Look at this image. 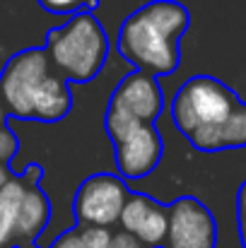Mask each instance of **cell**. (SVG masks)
Instances as JSON below:
<instances>
[{"instance_id":"52a82bcc","label":"cell","mask_w":246,"mask_h":248,"mask_svg":"<svg viewBox=\"0 0 246 248\" xmlns=\"http://www.w3.org/2000/svg\"><path fill=\"white\" fill-rule=\"evenodd\" d=\"M164 106V96L157 80L145 73H131L126 75L111 94L109 108L114 113H121L126 118H133L138 123H152Z\"/></svg>"},{"instance_id":"6da1fadb","label":"cell","mask_w":246,"mask_h":248,"mask_svg":"<svg viewBox=\"0 0 246 248\" xmlns=\"http://www.w3.org/2000/svg\"><path fill=\"white\" fill-rule=\"evenodd\" d=\"M188 29V10L176 0H152L126 17L118 51L138 73L169 75L179 68V39Z\"/></svg>"},{"instance_id":"ba28073f","label":"cell","mask_w":246,"mask_h":248,"mask_svg":"<svg viewBox=\"0 0 246 248\" xmlns=\"http://www.w3.org/2000/svg\"><path fill=\"white\" fill-rule=\"evenodd\" d=\"M162 159V138L155 123H143L116 142V169L123 178L138 181L152 173Z\"/></svg>"},{"instance_id":"9c48e42d","label":"cell","mask_w":246,"mask_h":248,"mask_svg":"<svg viewBox=\"0 0 246 248\" xmlns=\"http://www.w3.org/2000/svg\"><path fill=\"white\" fill-rule=\"evenodd\" d=\"M118 224L123 227L126 234L135 236L145 248H160L164 246L166 229H169V215L162 205H157L148 195H128Z\"/></svg>"},{"instance_id":"4fadbf2b","label":"cell","mask_w":246,"mask_h":248,"mask_svg":"<svg viewBox=\"0 0 246 248\" xmlns=\"http://www.w3.org/2000/svg\"><path fill=\"white\" fill-rule=\"evenodd\" d=\"M27 190L24 176L10 178L0 188V248H15V222H17V207Z\"/></svg>"},{"instance_id":"2e32d148","label":"cell","mask_w":246,"mask_h":248,"mask_svg":"<svg viewBox=\"0 0 246 248\" xmlns=\"http://www.w3.org/2000/svg\"><path fill=\"white\" fill-rule=\"evenodd\" d=\"M17 150H19V142H17L15 133L2 123L0 125V164H7L17 155Z\"/></svg>"},{"instance_id":"e0dca14e","label":"cell","mask_w":246,"mask_h":248,"mask_svg":"<svg viewBox=\"0 0 246 248\" xmlns=\"http://www.w3.org/2000/svg\"><path fill=\"white\" fill-rule=\"evenodd\" d=\"M237 224H239L242 246L246 248V183L239 188V195H237Z\"/></svg>"},{"instance_id":"9a60e30c","label":"cell","mask_w":246,"mask_h":248,"mask_svg":"<svg viewBox=\"0 0 246 248\" xmlns=\"http://www.w3.org/2000/svg\"><path fill=\"white\" fill-rule=\"evenodd\" d=\"M80 239L84 248H111L114 234L104 227H84L80 232Z\"/></svg>"},{"instance_id":"7c38bea8","label":"cell","mask_w":246,"mask_h":248,"mask_svg":"<svg viewBox=\"0 0 246 248\" xmlns=\"http://www.w3.org/2000/svg\"><path fill=\"white\" fill-rule=\"evenodd\" d=\"M73 106V96H70V87L66 82V78L51 73L39 94H36V101H34V121H41V123H56V121H63L68 116Z\"/></svg>"},{"instance_id":"3957f363","label":"cell","mask_w":246,"mask_h":248,"mask_svg":"<svg viewBox=\"0 0 246 248\" xmlns=\"http://www.w3.org/2000/svg\"><path fill=\"white\" fill-rule=\"evenodd\" d=\"M237 104L239 99L227 84L208 75H198L186 80L183 87L176 92L171 104V116L176 128L188 138L196 130L227 118Z\"/></svg>"},{"instance_id":"30bf717a","label":"cell","mask_w":246,"mask_h":248,"mask_svg":"<svg viewBox=\"0 0 246 248\" xmlns=\"http://www.w3.org/2000/svg\"><path fill=\"white\" fill-rule=\"evenodd\" d=\"M191 145L203 152H220V150H237L246 147V104H237L227 118L213 123L208 128L196 130L188 135Z\"/></svg>"},{"instance_id":"d6986e66","label":"cell","mask_w":246,"mask_h":248,"mask_svg":"<svg viewBox=\"0 0 246 248\" xmlns=\"http://www.w3.org/2000/svg\"><path fill=\"white\" fill-rule=\"evenodd\" d=\"M111 248H145L135 236H131V234H126V232H121V234H114V239H111Z\"/></svg>"},{"instance_id":"7a4b0ae2","label":"cell","mask_w":246,"mask_h":248,"mask_svg":"<svg viewBox=\"0 0 246 248\" xmlns=\"http://www.w3.org/2000/svg\"><path fill=\"white\" fill-rule=\"evenodd\" d=\"M46 56L61 78L78 84L92 82L109 56V39L101 22L92 12L73 15L63 27L49 31Z\"/></svg>"},{"instance_id":"5b68a950","label":"cell","mask_w":246,"mask_h":248,"mask_svg":"<svg viewBox=\"0 0 246 248\" xmlns=\"http://www.w3.org/2000/svg\"><path fill=\"white\" fill-rule=\"evenodd\" d=\"M126 200H128V188L121 176L94 173L78 188L73 210L80 224L106 229L118 222Z\"/></svg>"},{"instance_id":"ffe728a7","label":"cell","mask_w":246,"mask_h":248,"mask_svg":"<svg viewBox=\"0 0 246 248\" xmlns=\"http://www.w3.org/2000/svg\"><path fill=\"white\" fill-rule=\"evenodd\" d=\"M7 181H10V171H7V166L5 164H0V188H2Z\"/></svg>"},{"instance_id":"8992f818","label":"cell","mask_w":246,"mask_h":248,"mask_svg":"<svg viewBox=\"0 0 246 248\" xmlns=\"http://www.w3.org/2000/svg\"><path fill=\"white\" fill-rule=\"evenodd\" d=\"M164 248H215L217 227L213 212L196 198H179L169 210Z\"/></svg>"},{"instance_id":"44dd1931","label":"cell","mask_w":246,"mask_h":248,"mask_svg":"<svg viewBox=\"0 0 246 248\" xmlns=\"http://www.w3.org/2000/svg\"><path fill=\"white\" fill-rule=\"evenodd\" d=\"M2 121H5V111H2V104H0V125H2Z\"/></svg>"},{"instance_id":"277c9868","label":"cell","mask_w":246,"mask_h":248,"mask_svg":"<svg viewBox=\"0 0 246 248\" xmlns=\"http://www.w3.org/2000/svg\"><path fill=\"white\" fill-rule=\"evenodd\" d=\"M51 75V61L41 48H27L12 56L0 73V101L24 121H34V101L44 80Z\"/></svg>"},{"instance_id":"5bb4252c","label":"cell","mask_w":246,"mask_h":248,"mask_svg":"<svg viewBox=\"0 0 246 248\" xmlns=\"http://www.w3.org/2000/svg\"><path fill=\"white\" fill-rule=\"evenodd\" d=\"M39 5L51 15H80L87 7H97V0H39Z\"/></svg>"},{"instance_id":"ac0fdd59","label":"cell","mask_w":246,"mask_h":248,"mask_svg":"<svg viewBox=\"0 0 246 248\" xmlns=\"http://www.w3.org/2000/svg\"><path fill=\"white\" fill-rule=\"evenodd\" d=\"M51 248H84L82 246V239H80V232H75V229H68V232H63L53 244Z\"/></svg>"},{"instance_id":"7402d4cb","label":"cell","mask_w":246,"mask_h":248,"mask_svg":"<svg viewBox=\"0 0 246 248\" xmlns=\"http://www.w3.org/2000/svg\"><path fill=\"white\" fill-rule=\"evenodd\" d=\"M24 248H39V246H24Z\"/></svg>"},{"instance_id":"8fae6325","label":"cell","mask_w":246,"mask_h":248,"mask_svg":"<svg viewBox=\"0 0 246 248\" xmlns=\"http://www.w3.org/2000/svg\"><path fill=\"white\" fill-rule=\"evenodd\" d=\"M51 217V205L44 190L36 186H27L19 207H17V222H15V241H34L44 234Z\"/></svg>"}]
</instances>
